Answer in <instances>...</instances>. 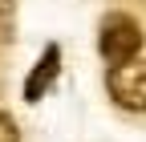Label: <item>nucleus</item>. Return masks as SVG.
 Wrapping results in <instances>:
<instances>
[{
  "mask_svg": "<svg viewBox=\"0 0 146 142\" xmlns=\"http://www.w3.org/2000/svg\"><path fill=\"white\" fill-rule=\"evenodd\" d=\"M0 142H21V130H16V122L0 110Z\"/></svg>",
  "mask_w": 146,
  "mask_h": 142,
  "instance_id": "nucleus-4",
  "label": "nucleus"
},
{
  "mask_svg": "<svg viewBox=\"0 0 146 142\" xmlns=\"http://www.w3.org/2000/svg\"><path fill=\"white\" fill-rule=\"evenodd\" d=\"M98 49H102V57L110 61V69L134 61L142 53V29H138V21L126 16V12H110L102 21V33H98Z\"/></svg>",
  "mask_w": 146,
  "mask_h": 142,
  "instance_id": "nucleus-1",
  "label": "nucleus"
},
{
  "mask_svg": "<svg viewBox=\"0 0 146 142\" xmlns=\"http://www.w3.org/2000/svg\"><path fill=\"white\" fill-rule=\"evenodd\" d=\"M110 98H114L122 110L130 114H146V61H126V65H114L110 69Z\"/></svg>",
  "mask_w": 146,
  "mask_h": 142,
  "instance_id": "nucleus-2",
  "label": "nucleus"
},
{
  "mask_svg": "<svg viewBox=\"0 0 146 142\" xmlns=\"http://www.w3.org/2000/svg\"><path fill=\"white\" fill-rule=\"evenodd\" d=\"M57 73H61V49H57V45H49V49L41 53V61L33 65L29 81H25V102H41V98L53 90Z\"/></svg>",
  "mask_w": 146,
  "mask_h": 142,
  "instance_id": "nucleus-3",
  "label": "nucleus"
}]
</instances>
